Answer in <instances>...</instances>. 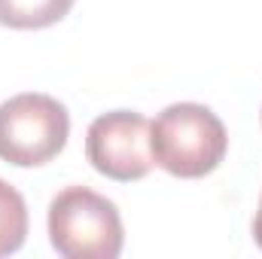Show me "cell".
<instances>
[{"mask_svg": "<svg viewBox=\"0 0 262 259\" xmlns=\"http://www.w3.org/2000/svg\"><path fill=\"white\" fill-rule=\"evenodd\" d=\"M28 238V207L18 189L0 180V256L15 253Z\"/></svg>", "mask_w": 262, "mask_h": 259, "instance_id": "obj_6", "label": "cell"}, {"mask_svg": "<svg viewBox=\"0 0 262 259\" xmlns=\"http://www.w3.org/2000/svg\"><path fill=\"white\" fill-rule=\"evenodd\" d=\"M85 156L98 174L116 183L143 180L156 165L149 122L134 110H113L98 116L85 134Z\"/></svg>", "mask_w": 262, "mask_h": 259, "instance_id": "obj_4", "label": "cell"}, {"mask_svg": "<svg viewBox=\"0 0 262 259\" xmlns=\"http://www.w3.org/2000/svg\"><path fill=\"white\" fill-rule=\"evenodd\" d=\"M49 241L67 259H116L125 229L110 198L89 186H67L49 204Z\"/></svg>", "mask_w": 262, "mask_h": 259, "instance_id": "obj_2", "label": "cell"}, {"mask_svg": "<svg viewBox=\"0 0 262 259\" xmlns=\"http://www.w3.org/2000/svg\"><path fill=\"white\" fill-rule=\"evenodd\" d=\"M149 143L162 171L180 180H198L220 168L229 149V134L210 107L180 101L156 116L149 125Z\"/></svg>", "mask_w": 262, "mask_h": 259, "instance_id": "obj_1", "label": "cell"}, {"mask_svg": "<svg viewBox=\"0 0 262 259\" xmlns=\"http://www.w3.org/2000/svg\"><path fill=\"white\" fill-rule=\"evenodd\" d=\"M70 116L61 101L25 92L0 104V159L15 168L52 162L67 143Z\"/></svg>", "mask_w": 262, "mask_h": 259, "instance_id": "obj_3", "label": "cell"}, {"mask_svg": "<svg viewBox=\"0 0 262 259\" xmlns=\"http://www.w3.org/2000/svg\"><path fill=\"white\" fill-rule=\"evenodd\" d=\"M76 0H0V25L15 31H40L58 25Z\"/></svg>", "mask_w": 262, "mask_h": 259, "instance_id": "obj_5", "label": "cell"}, {"mask_svg": "<svg viewBox=\"0 0 262 259\" xmlns=\"http://www.w3.org/2000/svg\"><path fill=\"white\" fill-rule=\"evenodd\" d=\"M253 241L262 250V198H259V210H256V220H253Z\"/></svg>", "mask_w": 262, "mask_h": 259, "instance_id": "obj_7", "label": "cell"}]
</instances>
